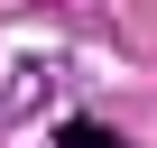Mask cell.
<instances>
[{"label": "cell", "instance_id": "1", "mask_svg": "<svg viewBox=\"0 0 157 148\" xmlns=\"http://www.w3.org/2000/svg\"><path fill=\"white\" fill-rule=\"evenodd\" d=\"M65 148H120V139H111L102 120H65Z\"/></svg>", "mask_w": 157, "mask_h": 148}]
</instances>
